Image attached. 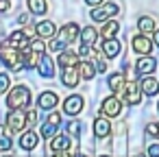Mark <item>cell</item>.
Returning a JSON list of instances; mask_svg holds the SVG:
<instances>
[{
    "label": "cell",
    "instance_id": "6da1fadb",
    "mask_svg": "<svg viewBox=\"0 0 159 157\" xmlns=\"http://www.w3.org/2000/svg\"><path fill=\"white\" fill-rule=\"evenodd\" d=\"M79 33H81V31H79V24H74V22H72V24H66V26L59 31V35L52 39L50 48H52V50H57V53H59V50H63L68 44H72V42L79 37Z\"/></svg>",
    "mask_w": 159,
    "mask_h": 157
},
{
    "label": "cell",
    "instance_id": "7a4b0ae2",
    "mask_svg": "<svg viewBox=\"0 0 159 157\" xmlns=\"http://www.w3.org/2000/svg\"><path fill=\"white\" fill-rule=\"evenodd\" d=\"M29 103H31V92H29L26 85H16V87H11V92H9V96H7L9 109H22V107H26Z\"/></svg>",
    "mask_w": 159,
    "mask_h": 157
},
{
    "label": "cell",
    "instance_id": "3957f363",
    "mask_svg": "<svg viewBox=\"0 0 159 157\" xmlns=\"http://www.w3.org/2000/svg\"><path fill=\"white\" fill-rule=\"evenodd\" d=\"M0 59H2V63H5L9 70H13V72H20V68H24V63H22V55H20L16 48H7V50H2V53H0Z\"/></svg>",
    "mask_w": 159,
    "mask_h": 157
},
{
    "label": "cell",
    "instance_id": "277c9868",
    "mask_svg": "<svg viewBox=\"0 0 159 157\" xmlns=\"http://www.w3.org/2000/svg\"><path fill=\"white\" fill-rule=\"evenodd\" d=\"M26 124H29V122H26V113H24L22 109H11V111L7 113V129H9V131L20 133Z\"/></svg>",
    "mask_w": 159,
    "mask_h": 157
},
{
    "label": "cell",
    "instance_id": "5b68a950",
    "mask_svg": "<svg viewBox=\"0 0 159 157\" xmlns=\"http://www.w3.org/2000/svg\"><path fill=\"white\" fill-rule=\"evenodd\" d=\"M118 13V5H113V2H109V5H102V7H98V9H94L92 11V20L94 22H107L111 16H116Z\"/></svg>",
    "mask_w": 159,
    "mask_h": 157
},
{
    "label": "cell",
    "instance_id": "8992f818",
    "mask_svg": "<svg viewBox=\"0 0 159 157\" xmlns=\"http://www.w3.org/2000/svg\"><path fill=\"white\" fill-rule=\"evenodd\" d=\"M124 100L129 103V105H139V100H142V90H139V85L137 83H126L124 85Z\"/></svg>",
    "mask_w": 159,
    "mask_h": 157
},
{
    "label": "cell",
    "instance_id": "52a82bcc",
    "mask_svg": "<svg viewBox=\"0 0 159 157\" xmlns=\"http://www.w3.org/2000/svg\"><path fill=\"white\" fill-rule=\"evenodd\" d=\"M100 111H102V116H118L120 111H122V105H120V100L116 98V96H109V98H105L102 100V107H100Z\"/></svg>",
    "mask_w": 159,
    "mask_h": 157
},
{
    "label": "cell",
    "instance_id": "ba28073f",
    "mask_svg": "<svg viewBox=\"0 0 159 157\" xmlns=\"http://www.w3.org/2000/svg\"><path fill=\"white\" fill-rule=\"evenodd\" d=\"M133 50L139 53L142 57H146V55H150L152 44H150V39H148L146 35H135V37H133Z\"/></svg>",
    "mask_w": 159,
    "mask_h": 157
},
{
    "label": "cell",
    "instance_id": "9c48e42d",
    "mask_svg": "<svg viewBox=\"0 0 159 157\" xmlns=\"http://www.w3.org/2000/svg\"><path fill=\"white\" fill-rule=\"evenodd\" d=\"M81 109H83V98H81V96H68V98H66L63 111H66L68 116H76V113H81Z\"/></svg>",
    "mask_w": 159,
    "mask_h": 157
},
{
    "label": "cell",
    "instance_id": "30bf717a",
    "mask_svg": "<svg viewBox=\"0 0 159 157\" xmlns=\"http://www.w3.org/2000/svg\"><path fill=\"white\" fill-rule=\"evenodd\" d=\"M59 66L66 70V68H76L79 66V53H72V50H63L59 55Z\"/></svg>",
    "mask_w": 159,
    "mask_h": 157
},
{
    "label": "cell",
    "instance_id": "8fae6325",
    "mask_svg": "<svg viewBox=\"0 0 159 157\" xmlns=\"http://www.w3.org/2000/svg\"><path fill=\"white\" fill-rule=\"evenodd\" d=\"M120 48H122V44L118 42V39H105L102 42V55L105 57H109V59H113V57H118V53H120Z\"/></svg>",
    "mask_w": 159,
    "mask_h": 157
},
{
    "label": "cell",
    "instance_id": "7c38bea8",
    "mask_svg": "<svg viewBox=\"0 0 159 157\" xmlns=\"http://www.w3.org/2000/svg\"><path fill=\"white\" fill-rule=\"evenodd\" d=\"M135 68H137V72H139V74H150V72L157 68V61H155L152 57H148V55H146V57H139V59H137Z\"/></svg>",
    "mask_w": 159,
    "mask_h": 157
},
{
    "label": "cell",
    "instance_id": "4fadbf2b",
    "mask_svg": "<svg viewBox=\"0 0 159 157\" xmlns=\"http://www.w3.org/2000/svg\"><path fill=\"white\" fill-rule=\"evenodd\" d=\"M79 79H81V74H79L76 68H66L63 74H61V83H63L66 87H76Z\"/></svg>",
    "mask_w": 159,
    "mask_h": 157
},
{
    "label": "cell",
    "instance_id": "5bb4252c",
    "mask_svg": "<svg viewBox=\"0 0 159 157\" xmlns=\"http://www.w3.org/2000/svg\"><path fill=\"white\" fill-rule=\"evenodd\" d=\"M59 103V96L55 94V92H44V94H39V98H37V105L42 107V109H52L55 105Z\"/></svg>",
    "mask_w": 159,
    "mask_h": 157
},
{
    "label": "cell",
    "instance_id": "9a60e30c",
    "mask_svg": "<svg viewBox=\"0 0 159 157\" xmlns=\"http://www.w3.org/2000/svg\"><path fill=\"white\" fill-rule=\"evenodd\" d=\"M37 142H39V135H37L35 131H26V133H22V137H20V146H22L24 150H33V148L37 146Z\"/></svg>",
    "mask_w": 159,
    "mask_h": 157
},
{
    "label": "cell",
    "instance_id": "2e32d148",
    "mask_svg": "<svg viewBox=\"0 0 159 157\" xmlns=\"http://www.w3.org/2000/svg\"><path fill=\"white\" fill-rule=\"evenodd\" d=\"M76 70H79V74H81V79H85V81H92L94 76H96V68H94V63L92 61H81L79 66H76Z\"/></svg>",
    "mask_w": 159,
    "mask_h": 157
},
{
    "label": "cell",
    "instance_id": "e0dca14e",
    "mask_svg": "<svg viewBox=\"0 0 159 157\" xmlns=\"http://www.w3.org/2000/svg\"><path fill=\"white\" fill-rule=\"evenodd\" d=\"M35 29H37V35H42V37H55V33H57L55 22H50V20H42L39 24H35Z\"/></svg>",
    "mask_w": 159,
    "mask_h": 157
},
{
    "label": "cell",
    "instance_id": "ac0fdd59",
    "mask_svg": "<svg viewBox=\"0 0 159 157\" xmlns=\"http://www.w3.org/2000/svg\"><path fill=\"white\" fill-rule=\"evenodd\" d=\"M9 44H11V48H29V37L22 33V31H16V33H11V37H9Z\"/></svg>",
    "mask_w": 159,
    "mask_h": 157
},
{
    "label": "cell",
    "instance_id": "d6986e66",
    "mask_svg": "<svg viewBox=\"0 0 159 157\" xmlns=\"http://www.w3.org/2000/svg\"><path fill=\"white\" fill-rule=\"evenodd\" d=\"M139 90H142L144 94L152 96V94H157V90H159V81H157V79H152V76H146V79H142Z\"/></svg>",
    "mask_w": 159,
    "mask_h": 157
},
{
    "label": "cell",
    "instance_id": "ffe728a7",
    "mask_svg": "<svg viewBox=\"0 0 159 157\" xmlns=\"http://www.w3.org/2000/svg\"><path fill=\"white\" fill-rule=\"evenodd\" d=\"M70 144H72V140H70L68 135H57V137L50 140V148L57 150V153H59V150H68Z\"/></svg>",
    "mask_w": 159,
    "mask_h": 157
},
{
    "label": "cell",
    "instance_id": "44dd1931",
    "mask_svg": "<svg viewBox=\"0 0 159 157\" xmlns=\"http://www.w3.org/2000/svg\"><path fill=\"white\" fill-rule=\"evenodd\" d=\"M39 74H42V76H46V79H50V76L55 74V63H52V59H50L48 55H42V66H39Z\"/></svg>",
    "mask_w": 159,
    "mask_h": 157
},
{
    "label": "cell",
    "instance_id": "7402d4cb",
    "mask_svg": "<svg viewBox=\"0 0 159 157\" xmlns=\"http://www.w3.org/2000/svg\"><path fill=\"white\" fill-rule=\"evenodd\" d=\"M109 131H111V124L107 122V118H98V120L94 122V133H96V137H107Z\"/></svg>",
    "mask_w": 159,
    "mask_h": 157
},
{
    "label": "cell",
    "instance_id": "603a6c76",
    "mask_svg": "<svg viewBox=\"0 0 159 157\" xmlns=\"http://www.w3.org/2000/svg\"><path fill=\"white\" fill-rule=\"evenodd\" d=\"M107 85H109L113 92H120V90H124V74H122V72H116V74H111V76L107 79Z\"/></svg>",
    "mask_w": 159,
    "mask_h": 157
},
{
    "label": "cell",
    "instance_id": "cb8c5ba5",
    "mask_svg": "<svg viewBox=\"0 0 159 157\" xmlns=\"http://www.w3.org/2000/svg\"><path fill=\"white\" fill-rule=\"evenodd\" d=\"M29 9H31V13L44 16L48 11V5H46V0H29Z\"/></svg>",
    "mask_w": 159,
    "mask_h": 157
},
{
    "label": "cell",
    "instance_id": "d4e9b609",
    "mask_svg": "<svg viewBox=\"0 0 159 157\" xmlns=\"http://www.w3.org/2000/svg\"><path fill=\"white\" fill-rule=\"evenodd\" d=\"M118 29H120V24L116 22V20H109L105 26H102V31H100V35L105 37V39H111L116 33H118Z\"/></svg>",
    "mask_w": 159,
    "mask_h": 157
},
{
    "label": "cell",
    "instance_id": "484cf974",
    "mask_svg": "<svg viewBox=\"0 0 159 157\" xmlns=\"http://www.w3.org/2000/svg\"><path fill=\"white\" fill-rule=\"evenodd\" d=\"M79 37H81V42H83V44L92 46V44L96 42V31H94L92 26H85V29L81 31V35H79Z\"/></svg>",
    "mask_w": 159,
    "mask_h": 157
},
{
    "label": "cell",
    "instance_id": "4316f807",
    "mask_svg": "<svg viewBox=\"0 0 159 157\" xmlns=\"http://www.w3.org/2000/svg\"><path fill=\"white\" fill-rule=\"evenodd\" d=\"M137 29H139L142 33H150V31H155V20H152V18H148V16H144V18H139Z\"/></svg>",
    "mask_w": 159,
    "mask_h": 157
},
{
    "label": "cell",
    "instance_id": "83f0119b",
    "mask_svg": "<svg viewBox=\"0 0 159 157\" xmlns=\"http://www.w3.org/2000/svg\"><path fill=\"white\" fill-rule=\"evenodd\" d=\"M57 129H59V124H52V122H46L44 127H42V135L44 137H55V133H57Z\"/></svg>",
    "mask_w": 159,
    "mask_h": 157
},
{
    "label": "cell",
    "instance_id": "f1b7e54d",
    "mask_svg": "<svg viewBox=\"0 0 159 157\" xmlns=\"http://www.w3.org/2000/svg\"><path fill=\"white\" fill-rule=\"evenodd\" d=\"M68 133H70L72 137H79V135H81V122H79V120H70V122H68Z\"/></svg>",
    "mask_w": 159,
    "mask_h": 157
},
{
    "label": "cell",
    "instance_id": "f546056e",
    "mask_svg": "<svg viewBox=\"0 0 159 157\" xmlns=\"http://www.w3.org/2000/svg\"><path fill=\"white\" fill-rule=\"evenodd\" d=\"M29 48H31L33 53H37V55H44V50H46V44H44V42H33Z\"/></svg>",
    "mask_w": 159,
    "mask_h": 157
},
{
    "label": "cell",
    "instance_id": "4dcf8cb0",
    "mask_svg": "<svg viewBox=\"0 0 159 157\" xmlns=\"http://www.w3.org/2000/svg\"><path fill=\"white\" fill-rule=\"evenodd\" d=\"M9 92V76L7 74H0V94Z\"/></svg>",
    "mask_w": 159,
    "mask_h": 157
},
{
    "label": "cell",
    "instance_id": "1f68e13d",
    "mask_svg": "<svg viewBox=\"0 0 159 157\" xmlns=\"http://www.w3.org/2000/svg\"><path fill=\"white\" fill-rule=\"evenodd\" d=\"M11 148V140L7 135H0V150H9Z\"/></svg>",
    "mask_w": 159,
    "mask_h": 157
},
{
    "label": "cell",
    "instance_id": "d6a6232c",
    "mask_svg": "<svg viewBox=\"0 0 159 157\" xmlns=\"http://www.w3.org/2000/svg\"><path fill=\"white\" fill-rule=\"evenodd\" d=\"M148 155L150 157H159V144H150L148 146Z\"/></svg>",
    "mask_w": 159,
    "mask_h": 157
},
{
    "label": "cell",
    "instance_id": "836d02e7",
    "mask_svg": "<svg viewBox=\"0 0 159 157\" xmlns=\"http://www.w3.org/2000/svg\"><path fill=\"white\" fill-rule=\"evenodd\" d=\"M26 122H29V124H35V122H37V111H29V113H26Z\"/></svg>",
    "mask_w": 159,
    "mask_h": 157
},
{
    "label": "cell",
    "instance_id": "e575fe53",
    "mask_svg": "<svg viewBox=\"0 0 159 157\" xmlns=\"http://www.w3.org/2000/svg\"><path fill=\"white\" fill-rule=\"evenodd\" d=\"M11 9V2L9 0H0V13H5V11H9Z\"/></svg>",
    "mask_w": 159,
    "mask_h": 157
},
{
    "label": "cell",
    "instance_id": "d590c367",
    "mask_svg": "<svg viewBox=\"0 0 159 157\" xmlns=\"http://www.w3.org/2000/svg\"><path fill=\"white\" fill-rule=\"evenodd\" d=\"M48 122H52V124H59V122H61V116H59V113H50V116H48Z\"/></svg>",
    "mask_w": 159,
    "mask_h": 157
},
{
    "label": "cell",
    "instance_id": "8d00e7d4",
    "mask_svg": "<svg viewBox=\"0 0 159 157\" xmlns=\"http://www.w3.org/2000/svg\"><path fill=\"white\" fill-rule=\"evenodd\" d=\"M18 22H20V24H26V22H29V16H26V13H20V16H18Z\"/></svg>",
    "mask_w": 159,
    "mask_h": 157
},
{
    "label": "cell",
    "instance_id": "74e56055",
    "mask_svg": "<svg viewBox=\"0 0 159 157\" xmlns=\"http://www.w3.org/2000/svg\"><path fill=\"white\" fill-rule=\"evenodd\" d=\"M85 2H87L89 7H98V5L102 2V0H85Z\"/></svg>",
    "mask_w": 159,
    "mask_h": 157
},
{
    "label": "cell",
    "instance_id": "f35d334b",
    "mask_svg": "<svg viewBox=\"0 0 159 157\" xmlns=\"http://www.w3.org/2000/svg\"><path fill=\"white\" fill-rule=\"evenodd\" d=\"M55 157H72V155H68V153H57Z\"/></svg>",
    "mask_w": 159,
    "mask_h": 157
},
{
    "label": "cell",
    "instance_id": "ab89813d",
    "mask_svg": "<svg viewBox=\"0 0 159 157\" xmlns=\"http://www.w3.org/2000/svg\"><path fill=\"white\" fill-rule=\"evenodd\" d=\"M155 44H157V46H159V31H157V33H155Z\"/></svg>",
    "mask_w": 159,
    "mask_h": 157
},
{
    "label": "cell",
    "instance_id": "60d3db41",
    "mask_svg": "<svg viewBox=\"0 0 159 157\" xmlns=\"http://www.w3.org/2000/svg\"><path fill=\"white\" fill-rule=\"evenodd\" d=\"M74 157H87V155H83V153H76V155H74Z\"/></svg>",
    "mask_w": 159,
    "mask_h": 157
},
{
    "label": "cell",
    "instance_id": "b9f144b4",
    "mask_svg": "<svg viewBox=\"0 0 159 157\" xmlns=\"http://www.w3.org/2000/svg\"><path fill=\"white\" fill-rule=\"evenodd\" d=\"M157 137H159V124H157Z\"/></svg>",
    "mask_w": 159,
    "mask_h": 157
},
{
    "label": "cell",
    "instance_id": "7bdbcfd3",
    "mask_svg": "<svg viewBox=\"0 0 159 157\" xmlns=\"http://www.w3.org/2000/svg\"><path fill=\"white\" fill-rule=\"evenodd\" d=\"M0 157H11V155H0Z\"/></svg>",
    "mask_w": 159,
    "mask_h": 157
},
{
    "label": "cell",
    "instance_id": "ee69618b",
    "mask_svg": "<svg viewBox=\"0 0 159 157\" xmlns=\"http://www.w3.org/2000/svg\"><path fill=\"white\" fill-rule=\"evenodd\" d=\"M135 157H144V155H135Z\"/></svg>",
    "mask_w": 159,
    "mask_h": 157
},
{
    "label": "cell",
    "instance_id": "f6af8a7d",
    "mask_svg": "<svg viewBox=\"0 0 159 157\" xmlns=\"http://www.w3.org/2000/svg\"><path fill=\"white\" fill-rule=\"evenodd\" d=\"M157 111H159V103H157Z\"/></svg>",
    "mask_w": 159,
    "mask_h": 157
},
{
    "label": "cell",
    "instance_id": "bcb514c9",
    "mask_svg": "<svg viewBox=\"0 0 159 157\" xmlns=\"http://www.w3.org/2000/svg\"><path fill=\"white\" fill-rule=\"evenodd\" d=\"M0 50H2V44H0Z\"/></svg>",
    "mask_w": 159,
    "mask_h": 157
},
{
    "label": "cell",
    "instance_id": "7dc6e473",
    "mask_svg": "<svg viewBox=\"0 0 159 157\" xmlns=\"http://www.w3.org/2000/svg\"><path fill=\"white\" fill-rule=\"evenodd\" d=\"M0 131H2V127H0Z\"/></svg>",
    "mask_w": 159,
    "mask_h": 157
},
{
    "label": "cell",
    "instance_id": "c3c4849f",
    "mask_svg": "<svg viewBox=\"0 0 159 157\" xmlns=\"http://www.w3.org/2000/svg\"><path fill=\"white\" fill-rule=\"evenodd\" d=\"M102 157H107V155H102Z\"/></svg>",
    "mask_w": 159,
    "mask_h": 157
}]
</instances>
